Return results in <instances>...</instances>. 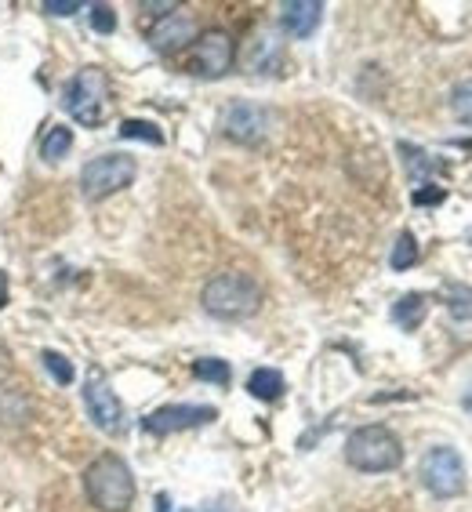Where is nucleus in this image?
<instances>
[{
  "mask_svg": "<svg viewBox=\"0 0 472 512\" xmlns=\"http://www.w3.org/2000/svg\"><path fill=\"white\" fill-rule=\"evenodd\" d=\"M320 19H324V4H320V0H287L284 8H280V22H284V30L291 33V37H309V33H316Z\"/></svg>",
  "mask_w": 472,
  "mask_h": 512,
  "instance_id": "obj_12",
  "label": "nucleus"
},
{
  "mask_svg": "<svg viewBox=\"0 0 472 512\" xmlns=\"http://www.w3.org/2000/svg\"><path fill=\"white\" fill-rule=\"evenodd\" d=\"M4 302H8V276L0 273V309H4Z\"/></svg>",
  "mask_w": 472,
  "mask_h": 512,
  "instance_id": "obj_26",
  "label": "nucleus"
},
{
  "mask_svg": "<svg viewBox=\"0 0 472 512\" xmlns=\"http://www.w3.org/2000/svg\"><path fill=\"white\" fill-rule=\"evenodd\" d=\"M345 462L360 473H389L404 462V444L385 425H360L345 440Z\"/></svg>",
  "mask_w": 472,
  "mask_h": 512,
  "instance_id": "obj_3",
  "label": "nucleus"
},
{
  "mask_svg": "<svg viewBox=\"0 0 472 512\" xmlns=\"http://www.w3.org/2000/svg\"><path fill=\"white\" fill-rule=\"evenodd\" d=\"M120 138H142V142H153V146L164 142L160 128L157 124H149V120H124V124H120Z\"/></svg>",
  "mask_w": 472,
  "mask_h": 512,
  "instance_id": "obj_19",
  "label": "nucleus"
},
{
  "mask_svg": "<svg viewBox=\"0 0 472 512\" xmlns=\"http://www.w3.org/2000/svg\"><path fill=\"white\" fill-rule=\"evenodd\" d=\"M84 494L99 512H128L135 505V476L120 454H102L84 469Z\"/></svg>",
  "mask_w": 472,
  "mask_h": 512,
  "instance_id": "obj_1",
  "label": "nucleus"
},
{
  "mask_svg": "<svg viewBox=\"0 0 472 512\" xmlns=\"http://www.w3.org/2000/svg\"><path fill=\"white\" fill-rule=\"evenodd\" d=\"M80 8H84L80 0H44V11H48V15H77Z\"/></svg>",
  "mask_w": 472,
  "mask_h": 512,
  "instance_id": "obj_24",
  "label": "nucleus"
},
{
  "mask_svg": "<svg viewBox=\"0 0 472 512\" xmlns=\"http://www.w3.org/2000/svg\"><path fill=\"white\" fill-rule=\"evenodd\" d=\"M462 407L472 414V385H469V389H465V396H462Z\"/></svg>",
  "mask_w": 472,
  "mask_h": 512,
  "instance_id": "obj_27",
  "label": "nucleus"
},
{
  "mask_svg": "<svg viewBox=\"0 0 472 512\" xmlns=\"http://www.w3.org/2000/svg\"><path fill=\"white\" fill-rule=\"evenodd\" d=\"M40 364H44V371H48L59 385L73 382V364H69L62 353H55V349H44V353H40Z\"/></svg>",
  "mask_w": 472,
  "mask_h": 512,
  "instance_id": "obj_18",
  "label": "nucleus"
},
{
  "mask_svg": "<svg viewBox=\"0 0 472 512\" xmlns=\"http://www.w3.org/2000/svg\"><path fill=\"white\" fill-rule=\"evenodd\" d=\"M215 407L207 404H168L157 407L142 418V429L153 436H168V433H186V429H197V425L215 422Z\"/></svg>",
  "mask_w": 472,
  "mask_h": 512,
  "instance_id": "obj_7",
  "label": "nucleus"
},
{
  "mask_svg": "<svg viewBox=\"0 0 472 512\" xmlns=\"http://www.w3.org/2000/svg\"><path fill=\"white\" fill-rule=\"evenodd\" d=\"M247 393L255 396V400H266V404H273V400H280V396H284V375H280V371H273V367H258L255 375L247 378Z\"/></svg>",
  "mask_w": 472,
  "mask_h": 512,
  "instance_id": "obj_13",
  "label": "nucleus"
},
{
  "mask_svg": "<svg viewBox=\"0 0 472 512\" xmlns=\"http://www.w3.org/2000/svg\"><path fill=\"white\" fill-rule=\"evenodd\" d=\"M447 306H451L454 316H472V291H469V287L454 284L451 287V302H447Z\"/></svg>",
  "mask_w": 472,
  "mask_h": 512,
  "instance_id": "obj_23",
  "label": "nucleus"
},
{
  "mask_svg": "<svg viewBox=\"0 0 472 512\" xmlns=\"http://www.w3.org/2000/svg\"><path fill=\"white\" fill-rule=\"evenodd\" d=\"M69 149H73V131L55 124V128L44 131V142H40V157L51 160V164H59L62 157H69Z\"/></svg>",
  "mask_w": 472,
  "mask_h": 512,
  "instance_id": "obj_14",
  "label": "nucleus"
},
{
  "mask_svg": "<svg viewBox=\"0 0 472 512\" xmlns=\"http://www.w3.org/2000/svg\"><path fill=\"white\" fill-rule=\"evenodd\" d=\"M422 316H425V298L422 295H404L393 306V320L404 327V331H414V327L422 324Z\"/></svg>",
  "mask_w": 472,
  "mask_h": 512,
  "instance_id": "obj_15",
  "label": "nucleus"
},
{
  "mask_svg": "<svg viewBox=\"0 0 472 512\" xmlns=\"http://www.w3.org/2000/svg\"><path fill=\"white\" fill-rule=\"evenodd\" d=\"M226 135L233 142H244V146H255L269 135V113L255 102H236L226 113Z\"/></svg>",
  "mask_w": 472,
  "mask_h": 512,
  "instance_id": "obj_10",
  "label": "nucleus"
},
{
  "mask_svg": "<svg viewBox=\"0 0 472 512\" xmlns=\"http://www.w3.org/2000/svg\"><path fill=\"white\" fill-rule=\"evenodd\" d=\"M91 26H95V33L117 30V15H113V8H109V4H95V8H91Z\"/></svg>",
  "mask_w": 472,
  "mask_h": 512,
  "instance_id": "obj_22",
  "label": "nucleus"
},
{
  "mask_svg": "<svg viewBox=\"0 0 472 512\" xmlns=\"http://www.w3.org/2000/svg\"><path fill=\"white\" fill-rule=\"evenodd\" d=\"M233 59H236L233 37L226 30H204L197 37V44H193L189 66H193L197 77H222V73H229Z\"/></svg>",
  "mask_w": 472,
  "mask_h": 512,
  "instance_id": "obj_8",
  "label": "nucleus"
},
{
  "mask_svg": "<svg viewBox=\"0 0 472 512\" xmlns=\"http://www.w3.org/2000/svg\"><path fill=\"white\" fill-rule=\"evenodd\" d=\"M138 175L135 157H124V153H102V157L88 160L84 171H80V193L88 200H106L120 189H128Z\"/></svg>",
  "mask_w": 472,
  "mask_h": 512,
  "instance_id": "obj_5",
  "label": "nucleus"
},
{
  "mask_svg": "<svg viewBox=\"0 0 472 512\" xmlns=\"http://www.w3.org/2000/svg\"><path fill=\"white\" fill-rule=\"evenodd\" d=\"M451 106H454V113L465 120V124H472V80H462V84L454 88Z\"/></svg>",
  "mask_w": 472,
  "mask_h": 512,
  "instance_id": "obj_21",
  "label": "nucleus"
},
{
  "mask_svg": "<svg viewBox=\"0 0 472 512\" xmlns=\"http://www.w3.org/2000/svg\"><path fill=\"white\" fill-rule=\"evenodd\" d=\"M200 306L218 320H247L262 306V287L247 273H218L200 291Z\"/></svg>",
  "mask_w": 472,
  "mask_h": 512,
  "instance_id": "obj_2",
  "label": "nucleus"
},
{
  "mask_svg": "<svg viewBox=\"0 0 472 512\" xmlns=\"http://www.w3.org/2000/svg\"><path fill=\"white\" fill-rule=\"evenodd\" d=\"M418 476H422V483L436 498H454V494H462V487H465V465L454 447H433V451H425Z\"/></svg>",
  "mask_w": 472,
  "mask_h": 512,
  "instance_id": "obj_6",
  "label": "nucleus"
},
{
  "mask_svg": "<svg viewBox=\"0 0 472 512\" xmlns=\"http://www.w3.org/2000/svg\"><path fill=\"white\" fill-rule=\"evenodd\" d=\"M414 262H418V244H414L411 233H400V240L393 244V255H389V266H393L396 273H404Z\"/></svg>",
  "mask_w": 472,
  "mask_h": 512,
  "instance_id": "obj_16",
  "label": "nucleus"
},
{
  "mask_svg": "<svg viewBox=\"0 0 472 512\" xmlns=\"http://www.w3.org/2000/svg\"><path fill=\"white\" fill-rule=\"evenodd\" d=\"M193 375L200 378V382H215V385H229V378H233V371H229L226 360H197L193 364Z\"/></svg>",
  "mask_w": 472,
  "mask_h": 512,
  "instance_id": "obj_17",
  "label": "nucleus"
},
{
  "mask_svg": "<svg viewBox=\"0 0 472 512\" xmlns=\"http://www.w3.org/2000/svg\"><path fill=\"white\" fill-rule=\"evenodd\" d=\"M193 37H197V26H193V19H189V15H182V11H171V15H164V19L149 30V44H153L160 55H171V51L186 48Z\"/></svg>",
  "mask_w": 472,
  "mask_h": 512,
  "instance_id": "obj_11",
  "label": "nucleus"
},
{
  "mask_svg": "<svg viewBox=\"0 0 472 512\" xmlns=\"http://www.w3.org/2000/svg\"><path fill=\"white\" fill-rule=\"evenodd\" d=\"M400 153H404L407 168H411V178L433 175V171H436V164H433L429 157H425L422 149H414V146H407V142H400Z\"/></svg>",
  "mask_w": 472,
  "mask_h": 512,
  "instance_id": "obj_20",
  "label": "nucleus"
},
{
  "mask_svg": "<svg viewBox=\"0 0 472 512\" xmlns=\"http://www.w3.org/2000/svg\"><path fill=\"white\" fill-rule=\"evenodd\" d=\"M11 378V353H8V345L0 342V382H8Z\"/></svg>",
  "mask_w": 472,
  "mask_h": 512,
  "instance_id": "obj_25",
  "label": "nucleus"
},
{
  "mask_svg": "<svg viewBox=\"0 0 472 512\" xmlns=\"http://www.w3.org/2000/svg\"><path fill=\"white\" fill-rule=\"evenodd\" d=\"M62 106L73 113L77 124L84 128H99L102 117H106V106H109V77L106 69L99 66H84L77 77L66 84V99Z\"/></svg>",
  "mask_w": 472,
  "mask_h": 512,
  "instance_id": "obj_4",
  "label": "nucleus"
},
{
  "mask_svg": "<svg viewBox=\"0 0 472 512\" xmlns=\"http://www.w3.org/2000/svg\"><path fill=\"white\" fill-rule=\"evenodd\" d=\"M84 407H88V418L99 425L102 433H124V404L102 375H91L88 385H84Z\"/></svg>",
  "mask_w": 472,
  "mask_h": 512,
  "instance_id": "obj_9",
  "label": "nucleus"
}]
</instances>
